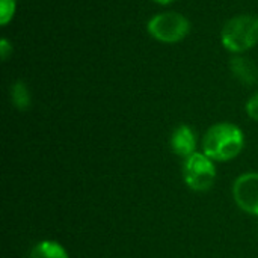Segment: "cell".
I'll list each match as a JSON object with an SVG mask.
<instances>
[{
  "mask_svg": "<svg viewBox=\"0 0 258 258\" xmlns=\"http://www.w3.org/2000/svg\"><path fill=\"white\" fill-rule=\"evenodd\" d=\"M29 258H70L65 248L54 242V240H42L39 243H36L30 254Z\"/></svg>",
  "mask_w": 258,
  "mask_h": 258,
  "instance_id": "8",
  "label": "cell"
},
{
  "mask_svg": "<svg viewBox=\"0 0 258 258\" xmlns=\"http://www.w3.org/2000/svg\"><path fill=\"white\" fill-rule=\"evenodd\" d=\"M183 177L189 189L195 192H206L212 189L216 181L215 163L204 153H195L186 159L183 165Z\"/></svg>",
  "mask_w": 258,
  "mask_h": 258,
  "instance_id": "4",
  "label": "cell"
},
{
  "mask_svg": "<svg viewBox=\"0 0 258 258\" xmlns=\"http://www.w3.org/2000/svg\"><path fill=\"white\" fill-rule=\"evenodd\" d=\"M12 53V44L8 39H2L0 41V54L3 60H8L9 54Z\"/></svg>",
  "mask_w": 258,
  "mask_h": 258,
  "instance_id": "12",
  "label": "cell"
},
{
  "mask_svg": "<svg viewBox=\"0 0 258 258\" xmlns=\"http://www.w3.org/2000/svg\"><path fill=\"white\" fill-rule=\"evenodd\" d=\"M233 197L240 210L258 216V172L240 175L233 186Z\"/></svg>",
  "mask_w": 258,
  "mask_h": 258,
  "instance_id": "5",
  "label": "cell"
},
{
  "mask_svg": "<svg viewBox=\"0 0 258 258\" xmlns=\"http://www.w3.org/2000/svg\"><path fill=\"white\" fill-rule=\"evenodd\" d=\"M224 47L231 53H243L258 44L257 15H237L228 20L221 32Z\"/></svg>",
  "mask_w": 258,
  "mask_h": 258,
  "instance_id": "2",
  "label": "cell"
},
{
  "mask_svg": "<svg viewBox=\"0 0 258 258\" xmlns=\"http://www.w3.org/2000/svg\"><path fill=\"white\" fill-rule=\"evenodd\" d=\"M11 101L18 110H27L30 107V92L23 82H15L11 86Z\"/></svg>",
  "mask_w": 258,
  "mask_h": 258,
  "instance_id": "9",
  "label": "cell"
},
{
  "mask_svg": "<svg viewBox=\"0 0 258 258\" xmlns=\"http://www.w3.org/2000/svg\"><path fill=\"white\" fill-rule=\"evenodd\" d=\"M171 148L180 157H190L197 151V138L189 125H178L171 136Z\"/></svg>",
  "mask_w": 258,
  "mask_h": 258,
  "instance_id": "6",
  "label": "cell"
},
{
  "mask_svg": "<svg viewBox=\"0 0 258 258\" xmlns=\"http://www.w3.org/2000/svg\"><path fill=\"white\" fill-rule=\"evenodd\" d=\"M246 113H248V116L251 119H254V121L258 122V92L254 94L248 100V103H246Z\"/></svg>",
  "mask_w": 258,
  "mask_h": 258,
  "instance_id": "11",
  "label": "cell"
},
{
  "mask_svg": "<svg viewBox=\"0 0 258 258\" xmlns=\"http://www.w3.org/2000/svg\"><path fill=\"white\" fill-rule=\"evenodd\" d=\"M148 33L165 44L183 41L190 32L189 20L178 12H162L154 15L147 24Z\"/></svg>",
  "mask_w": 258,
  "mask_h": 258,
  "instance_id": "3",
  "label": "cell"
},
{
  "mask_svg": "<svg viewBox=\"0 0 258 258\" xmlns=\"http://www.w3.org/2000/svg\"><path fill=\"white\" fill-rule=\"evenodd\" d=\"M154 3H159V5H169V3H172V2H175V0H153Z\"/></svg>",
  "mask_w": 258,
  "mask_h": 258,
  "instance_id": "13",
  "label": "cell"
},
{
  "mask_svg": "<svg viewBox=\"0 0 258 258\" xmlns=\"http://www.w3.org/2000/svg\"><path fill=\"white\" fill-rule=\"evenodd\" d=\"M230 67L233 74L245 85H254L258 80L257 67L246 57H234Z\"/></svg>",
  "mask_w": 258,
  "mask_h": 258,
  "instance_id": "7",
  "label": "cell"
},
{
  "mask_svg": "<svg viewBox=\"0 0 258 258\" xmlns=\"http://www.w3.org/2000/svg\"><path fill=\"white\" fill-rule=\"evenodd\" d=\"M243 145V132L231 122L212 125L203 139V151L213 162H228L236 159L242 153Z\"/></svg>",
  "mask_w": 258,
  "mask_h": 258,
  "instance_id": "1",
  "label": "cell"
},
{
  "mask_svg": "<svg viewBox=\"0 0 258 258\" xmlns=\"http://www.w3.org/2000/svg\"><path fill=\"white\" fill-rule=\"evenodd\" d=\"M15 14V0H0V24L6 26Z\"/></svg>",
  "mask_w": 258,
  "mask_h": 258,
  "instance_id": "10",
  "label": "cell"
}]
</instances>
